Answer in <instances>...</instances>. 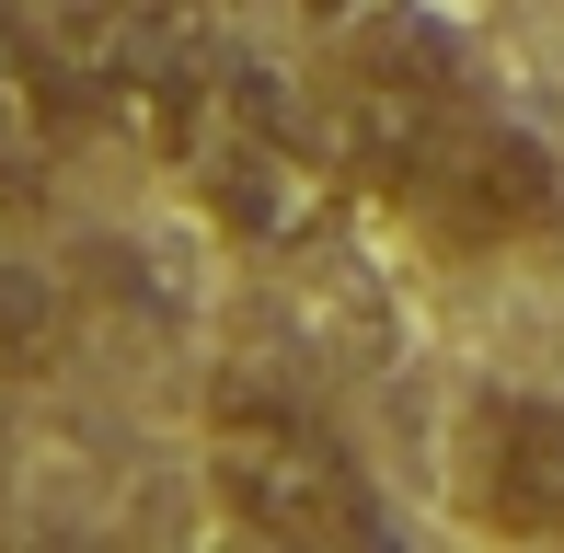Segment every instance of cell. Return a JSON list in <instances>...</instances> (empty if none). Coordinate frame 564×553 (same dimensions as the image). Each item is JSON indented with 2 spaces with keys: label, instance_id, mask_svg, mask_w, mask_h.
<instances>
[{
  "label": "cell",
  "instance_id": "obj_5",
  "mask_svg": "<svg viewBox=\"0 0 564 553\" xmlns=\"http://www.w3.org/2000/svg\"><path fill=\"white\" fill-rule=\"evenodd\" d=\"M460 105H473L460 69L415 35V23H369V35H346L335 93H323V116H335V139H346V162H357L369 196H403V185H415V162L438 150V128H449Z\"/></svg>",
  "mask_w": 564,
  "mask_h": 553
},
{
  "label": "cell",
  "instance_id": "obj_2",
  "mask_svg": "<svg viewBox=\"0 0 564 553\" xmlns=\"http://www.w3.org/2000/svg\"><path fill=\"white\" fill-rule=\"evenodd\" d=\"M185 185H196V208H208L242 254H312V242L346 219L357 162H346L335 116H323V93L300 105V93L230 69V93H219L208 139H196Z\"/></svg>",
  "mask_w": 564,
  "mask_h": 553
},
{
  "label": "cell",
  "instance_id": "obj_8",
  "mask_svg": "<svg viewBox=\"0 0 564 553\" xmlns=\"http://www.w3.org/2000/svg\"><path fill=\"white\" fill-rule=\"evenodd\" d=\"M69 369V289L46 265H0V381H58Z\"/></svg>",
  "mask_w": 564,
  "mask_h": 553
},
{
  "label": "cell",
  "instance_id": "obj_6",
  "mask_svg": "<svg viewBox=\"0 0 564 553\" xmlns=\"http://www.w3.org/2000/svg\"><path fill=\"white\" fill-rule=\"evenodd\" d=\"M449 473L496 542H564V392H473L449 426Z\"/></svg>",
  "mask_w": 564,
  "mask_h": 553
},
{
  "label": "cell",
  "instance_id": "obj_7",
  "mask_svg": "<svg viewBox=\"0 0 564 553\" xmlns=\"http://www.w3.org/2000/svg\"><path fill=\"white\" fill-rule=\"evenodd\" d=\"M82 128H93V116H82V82H69L58 35H35L23 12H0V231L46 219L58 162H69Z\"/></svg>",
  "mask_w": 564,
  "mask_h": 553
},
{
  "label": "cell",
  "instance_id": "obj_1",
  "mask_svg": "<svg viewBox=\"0 0 564 553\" xmlns=\"http://www.w3.org/2000/svg\"><path fill=\"white\" fill-rule=\"evenodd\" d=\"M196 449H208L219 519L253 531V542H357V531H380V485L357 462V438L300 381H276L253 358H230L208 381V438Z\"/></svg>",
  "mask_w": 564,
  "mask_h": 553
},
{
  "label": "cell",
  "instance_id": "obj_3",
  "mask_svg": "<svg viewBox=\"0 0 564 553\" xmlns=\"http://www.w3.org/2000/svg\"><path fill=\"white\" fill-rule=\"evenodd\" d=\"M46 35H58L69 82H82V116L105 139L150 150L173 173L196 162V139H208V116L230 93V58L185 0H69Z\"/></svg>",
  "mask_w": 564,
  "mask_h": 553
},
{
  "label": "cell",
  "instance_id": "obj_4",
  "mask_svg": "<svg viewBox=\"0 0 564 553\" xmlns=\"http://www.w3.org/2000/svg\"><path fill=\"white\" fill-rule=\"evenodd\" d=\"M392 208L415 219L426 254H449V265L542 254V242H564V150L473 93V105L438 128V150L415 162V185H403Z\"/></svg>",
  "mask_w": 564,
  "mask_h": 553
}]
</instances>
